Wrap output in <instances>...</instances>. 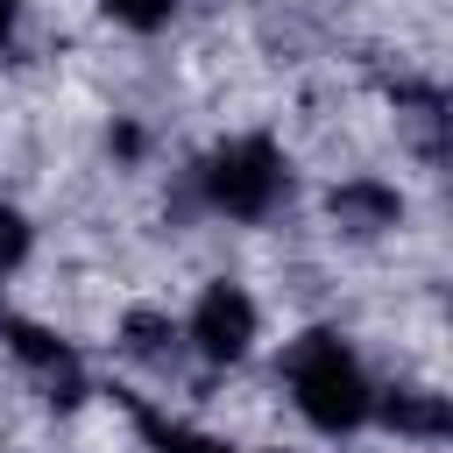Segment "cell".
Returning a JSON list of instances; mask_svg holds the SVG:
<instances>
[{
  "label": "cell",
  "instance_id": "obj_1",
  "mask_svg": "<svg viewBox=\"0 0 453 453\" xmlns=\"http://www.w3.org/2000/svg\"><path fill=\"white\" fill-rule=\"evenodd\" d=\"M276 382H283L290 411H297L311 432H326V439L361 432V425L375 418V382H368L361 354H354L340 333H326V326H311V333H297V340L283 347Z\"/></svg>",
  "mask_w": 453,
  "mask_h": 453
},
{
  "label": "cell",
  "instance_id": "obj_2",
  "mask_svg": "<svg viewBox=\"0 0 453 453\" xmlns=\"http://www.w3.org/2000/svg\"><path fill=\"white\" fill-rule=\"evenodd\" d=\"M198 198L234 226H262L290 198V163H283V149L269 134H226L198 163Z\"/></svg>",
  "mask_w": 453,
  "mask_h": 453
},
{
  "label": "cell",
  "instance_id": "obj_3",
  "mask_svg": "<svg viewBox=\"0 0 453 453\" xmlns=\"http://www.w3.org/2000/svg\"><path fill=\"white\" fill-rule=\"evenodd\" d=\"M177 333H184V347H191L198 361L234 368V361H248V347H255V333H262V311H255L248 283L212 276V283L198 290V304H191V319H184Z\"/></svg>",
  "mask_w": 453,
  "mask_h": 453
},
{
  "label": "cell",
  "instance_id": "obj_4",
  "mask_svg": "<svg viewBox=\"0 0 453 453\" xmlns=\"http://www.w3.org/2000/svg\"><path fill=\"white\" fill-rule=\"evenodd\" d=\"M326 212H333V226L347 241H382V234L403 226V191L382 184V177H340L333 198H326Z\"/></svg>",
  "mask_w": 453,
  "mask_h": 453
},
{
  "label": "cell",
  "instance_id": "obj_5",
  "mask_svg": "<svg viewBox=\"0 0 453 453\" xmlns=\"http://www.w3.org/2000/svg\"><path fill=\"white\" fill-rule=\"evenodd\" d=\"M120 28H134V35H149V28H163L170 14H177V0H99Z\"/></svg>",
  "mask_w": 453,
  "mask_h": 453
},
{
  "label": "cell",
  "instance_id": "obj_6",
  "mask_svg": "<svg viewBox=\"0 0 453 453\" xmlns=\"http://www.w3.org/2000/svg\"><path fill=\"white\" fill-rule=\"evenodd\" d=\"M21 255H28V219H21L14 205H0V276H14Z\"/></svg>",
  "mask_w": 453,
  "mask_h": 453
}]
</instances>
